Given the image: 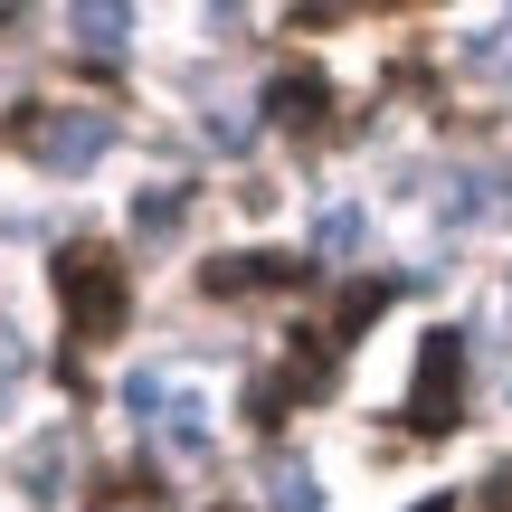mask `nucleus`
I'll use <instances>...</instances> for the list:
<instances>
[{
	"label": "nucleus",
	"mask_w": 512,
	"mask_h": 512,
	"mask_svg": "<svg viewBox=\"0 0 512 512\" xmlns=\"http://www.w3.org/2000/svg\"><path fill=\"white\" fill-rule=\"evenodd\" d=\"M57 304H67V332H76V342H114V332L133 323L124 256H105V247H67V256H57Z\"/></svg>",
	"instance_id": "f257e3e1"
},
{
	"label": "nucleus",
	"mask_w": 512,
	"mask_h": 512,
	"mask_svg": "<svg viewBox=\"0 0 512 512\" xmlns=\"http://www.w3.org/2000/svg\"><path fill=\"white\" fill-rule=\"evenodd\" d=\"M10 143L38 152L48 171H86L95 152L114 143V124H105L95 105H19V114H10Z\"/></svg>",
	"instance_id": "f03ea898"
},
{
	"label": "nucleus",
	"mask_w": 512,
	"mask_h": 512,
	"mask_svg": "<svg viewBox=\"0 0 512 512\" xmlns=\"http://www.w3.org/2000/svg\"><path fill=\"white\" fill-rule=\"evenodd\" d=\"M465 418V332H427L418 342V380H408V427L418 437H446Z\"/></svg>",
	"instance_id": "7ed1b4c3"
},
{
	"label": "nucleus",
	"mask_w": 512,
	"mask_h": 512,
	"mask_svg": "<svg viewBox=\"0 0 512 512\" xmlns=\"http://www.w3.org/2000/svg\"><path fill=\"white\" fill-rule=\"evenodd\" d=\"M313 256H285V247H247V256H209L200 266V294H285L304 285Z\"/></svg>",
	"instance_id": "20e7f679"
},
{
	"label": "nucleus",
	"mask_w": 512,
	"mask_h": 512,
	"mask_svg": "<svg viewBox=\"0 0 512 512\" xmlns=\"http://www.w3.org/2000/svg\"><path fill=\"white\" fill-rule=\"evenodd\" d=\"M266 114H275V124H294V133H323L332 124V76L323 67H285L266 86Z\"/></svg>",
	"instance_id": "39448f33"
},
{
	"label": "nucleus",
	"mask_w": 512,
	"mask_h": 512,
	"mask_svg": "<svg viewBox=\"0 0 512 512\" xmlns=\"http://www.w3.org/2000/svg\"><path fill=\"white\" fill-rule=\"evenodd\" d=\"M380 313H389V285H380V275H361V285H342V304H332V323H323V332H332V342H361Z\"/></svg>",
	"instance_id": "423d86ee"
},
{
	"label": "nucleus",
	"mask_w": 512,
	"mask_h": 512,
	"mask_svg": "<svg viewBox=\"0 0 512 512\" xmlns=\"http://www.w3.org/2000/svg\"><path fill=\"white\" fill-rule=\"evenodd\" d=\"M76 38H86L95 57L124 48V0H76Z\"/></svg>",
	"instance_id": "0eeeda50"
},
{
	"label": "nucleus",
	"mask_w": 512,
	"mask_h": 512,
	"mask_svg": "<svg viewBox=\"0 0 512 512\" xmlns=\"http://www.w3.org/2000/svg\"><path fill=\"white\" fill-rule=\"evenodd\" d=\"M475 67H494V76H512V19H503V38H475Z\"/></svg>",
	"instance_id": "6e6552de"
},
{
	"label": "nucleus",
	"mask_w": 512,
	"mask_h": 512,
	"mask_svg": "<svg viewBox=\"0 0 512 512\" xmlns=\"http://www.w3.org/2000/svg\"><path fill=\"white\" fill-rule=\"evenodd\" d=\"M351 238H361V219H351V209H332V219H323V256H342Z\"/></svg>",
	"instance_id": "1a4fd4ad"
},
{
	"label": "nucleus",
	"mask_w": 512,
	"mask_h": 512,
	"mask_svg": "<svg viewBox=\"0 0 512 512\" xmlns=\"http://www.w3.org/2000/svg\"><path fill=\"white\" fill-rule=\"evenodd\" d=\"M484 512H512V465H494V475H484Z\"/></svg>",
	"instance_id": "9d476101"
},
{
	"label": "nucleus",
	"mask_w": 512,
	"mask_h": 512,
	"mask_svg": "<svg viewBox=\"0 0 512 512\" xmlns=\"http://www.w3.org/2000/svg\"><path fill=\"white\" fill-rule=\"evenodd\" d=\"M10 370H19V351H10V332H0V389H10Z\"/></svg>",
	"instance_id": "9b49d317"
},
{
	"label": "nucleus",
	"mask_w": 512,
	"mask_h": 512,
	"mask_svg": "<svg viewBox=\"0 0 512 512\" xmlns=\"http://www.w3.org/2000/svg\"><path fill=\"white\" fill-rule=\"evenodd\" d=\"M408 512H446V494H437V503H408Z\"/></svg>",
	"instance_id": "f8f14e48"
},
{
	"label": "nucleus",
	"mask_w": 512,
	"mask_h": 512,
	"mask_svg": "<svg viewBox=\"0 0 512 512\" xmlns=\"http://www.w3.org/2000/svg\"><path fill=\"white\" fill-rule=\"evenodd\" d=\"M219 512H238V503H219Z\"/></svg>",
	"instance_id": "ddd939ff"
}]
</instances>
